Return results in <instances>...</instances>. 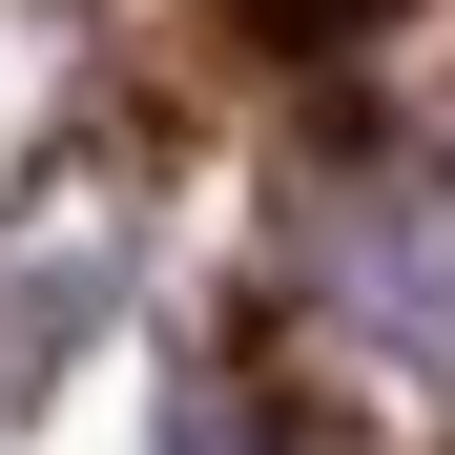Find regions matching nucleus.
<instances>
[{"label": "nucleus", "mask_w": 455, "mask_h": 455, "mask_svg": "<svg viewBox=\"0 0 455 455\" xmlns=\"http://www.w3.org/2000/svg\"><path fill=\"white\" fill-rule=\"evenodd\" d=\"M166 455H269V414L228 394V372H207V394H166Z\"/></svg>", "instance_id": "f257e3e1"}]
</instances>
